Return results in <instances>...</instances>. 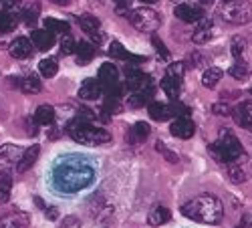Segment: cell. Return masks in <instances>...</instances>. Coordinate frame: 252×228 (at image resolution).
I'll use <instances>...</instances> for the list:
<instances>
[{
	"mask_svg": "<svg viewBox=\"0 0 252 228\" xmlns=\"http://www.w3.org/2000/svg\"><path fill=\"white\" fill-rule=\"evenodd\" d=\"M174 14H176V18L184 20V23H200L204 18V10L194 4H176Z\"/></svg>",
	"mask_w": 252,
	"mask_h": 228,
	"instance_id": "obj_9",
	"label": "cell"
},
{
	"mask_svg": "<svg viewBox=\"0 0 252 228\" xmlns=\"http://www.w3.org/2000/svg\"><path fill=\"white\" fill-rule=\"evenodd\" d=\"M61 228H81V222L77 216H67V218H63Z\"/></svg>",
	"mask_w": 252,
	"mask_h": 228,
	"instance_id": "obj_41",
	"label": "cell"
},
{
	"mask_svg": "<svg viewBox=\"0 0 252 228\" xmlns=\"http://www.w3.org/2000/svg\"><path fill=\"white\" fill-rule=\"evenodd\" d=\"M170 131L174 137H180V139H190L194 133H196V126L190 117H178L176 121H172L170 126Z\"/></svg>",
	"mask_w": 252,
	"mask_h": 228,
	"instance_id": "obj_8",
	"label": "cell"
},
{
	"mask_svg": "<svg viewBox=\"0 0 252 228\" xmlns=\"http://www.w3.org/2000/svg\"><path fill=\"white\" fill-rule=\"evenodd\" d=\"M139 2H145V4H152V2H156V0H139Z\"/></svg>",
	"mask_w": 252,
	"mask_h": 228,
	"instance_id": "obj_50",
	"label": "cell"
},
{
	"mask_svg": "<svg viewBox=\"0 0 252 228\" xmlns=\"http://www.w3.org/2000/svg\"><path fill=\"white\" fill-rule=\"evenodd\" d=\"M45 29L47 31H51L53 34H57V33H69V23H65V20H59V18H51V16H47L45 18Z\"/></svg>",
	"mask_w": 252,
	"mask_h": 228,
	"instance_id": "obj_29",
	"label": "cell"
},
{
	"mask_svg": "<svg viewBox=\"0 0 252 228\" xmlns=\"http://www.w3.org/2000/svg\"><path fill=\"white\" fill-rule=\"evenodd\" d=\"M188 63L192 65V69H196V67H204V59H202L198 53H194V55L188 57Z\"/></svg>",
	"mask_w": 252,
	"mask_h": 228,
	"instance_id": "obj_44",
	"label": "cell"
},
{
	"mask_svg": "<svg viewBox=\"0 0 252 228\" xmlns=\"http://www.w3.org/2000/svg\"><path fill=\"white\" fill-rule=\"evenodd\" d=\"M75 49H77L75 40H73V36L67 33L65 36H63V40H61V55H71Z\"/></svg>",
	"mask_w": 252,
	"mask_h": 228,
	"instance_id": "obj_37",
	"label": "cell"
},
{
	"mask_svg": "<svg viewBox=\"0 0 252 228\" xmlns=\"http://www.w3.org/2000/svg\"><path fill=\"white\" fill-rule=\"evenodd\" d=\"M210 36H212V20L204 18L202 23L196 27V31L192 34V40L196 45H204V43H208V40H210Z\"/></svg>",
	"mask_w": 252,
	"mask_h": 228,
	"instance_id": "obj_20",
	"label": "cell"
},
{
	"mask_svg": "<svg viewBox=\"0 0 252 228\" xmlns=\"http://www.w3.org/2000/svg\"><path fill=\"white\" fill-rule=\"evenodd\" d=\"M184 73H186V65H184V63H174V65L167 67V73H165V75H172V77H176V79L182 81Z\"/></svg>",
	"mask_w": 252,
	"mask_h": 228,
	"instance_id": "obj_38",
	"label": "cell"
},
{
	"mask_svg": "<svg viewBox=\"0 0 252 228\" xmlns=\"http://www.w3.org/2000/svg\"><path fill=\"white\" fill-rule=\"evenodd\" d=\"M172 220V212L165 208V206H154L150 216H148V222L152 226H161V224H167Z\"/></svg>",
	"mask_w": 252,
	"mask_h": 228,
	"instance_id": "obj_22",
	"label": "cell"
},
{
	"mask_svg": "<svg viewBox=\"0 0 252 228\" xmlns=\"http://www.w3.org/2000/svg\"><path fill=\"white\" fill-rule=\"evenodd\" d=\"M16 27V14L12 12H0V33H10Z\"/></svg>",
	"mask_w": 252,
	"mask_h": 228,
	"instance_id": "obj_32",
	"label": "cell"
},
{
	"mask_svg": "<svg viewBox=\"0 0 252 228\" xmlns=\"http://www.w3.org/2000/svg\"><path fill=\"white\" fill-rule=\"evenodd\" d=\"M220 79H222V71L218 67H208L202 75V85L206 89H214L216 83H220Z\"/></svg>",
	"mask_w": 252,
	"mask_h": 228,
	"instance_id": "obj_24",
	"label": "cell"
},
{
	"mask_svg": "<svg viewBox=\"0 0 252 228\" xmlns=\"http://www.w3.org/2000/svg\"><path fill=\"white\" fill-rule=\"evenodd\" d=\"M20 89L29 95H34V93H40L43 91V85H40V81L34 77V75H29L25 79H20Z\"/></svg>",
	"mask_w": 252,
	"mask_h": 228,
	"instance_id": "obj_28",
	"label": "cell"
},
{
	"mask_svg": "<svg viewBox=\"0 0 252 228\" xmlns=\"http://www.w3.org/2000/svg\"><path fill=\"white\" fill-rule=\"evenodd\" d=\"M23 150H20L18 146H4L2 150H0V165H8V163H18L20 162V158H23Z\"/></svg>",
	"mask_w": 252,
	"mask_h": 228,
	"instance_id": "obj_21",
	"label": "cell"
},
{
	"mask_svg": "<svg viewBox=\"0 0 252 228\" xmlns=\"http://www.w3.org/2000/svg\"><path fill=\"white\" fill-rule=\"evenodd\" d=\"M226 170H228L230 180H232L234 184H244L246 182V174L240 168V163H226Z\"/></svg>",
	"mask_w": 252,
	"mask_h": 228,
	"instance_id": "obj_31",
	"label": "cell"
},
{
	"mask_svg": "<svg viewBox=\"0 0 252 228\" xmlns=\"http://www.w3.org/2000/svg\"><path fill=\"white\" fill-rule=\"evenodd\" d=\"M38 154H40V148L38 146H31L29 150H25V154H23V158H20V162H18V165H16V172H27V170H31L32 165L36 163V160H38Z\"/></svg>",
	"mask_w": 252,
	"mask_h": 228,
	"instance_id": "obj_19",
	"label": "cell"
},
{
	"mask_svg": "<svg viewBox=\"0 0 252 228\" xmlns=\"http://www.w3.org/2000/svg\"><path fill=\"white\" fill-rule=\"evenodd\" d=\"M250 107H252L250 103H240V105H236L232 109L234 121L238 123L242 130H248V131H252V109Z\"/></svg>",
	"mask_w": 252,
	"mask_h": 228,
	"instance_id": "obj_10",
	"label": "cell"
},
{
	"mask_svg": "<svg viewBox=\"0 0 252 228\" xmlns=\"http://www.w3.org/2000/svg\"><path fill=\"white\" fill-rule=\"evenodd\" d=\"M32 49H34V45H32V40H29V38H25V36H20V38H16L14 43L10 45V57L12 59H27V57H31L32 55Z\"/></svg>",
	"mask_w": 252,
	"mask_h": 228,
	"instance_id": "obj_12",
	"label": "cell"
},
{
	"mask_svg": "<svg viewBox=\"0 0 252 228\" xmlns=\"http://www.w3.org/2000/svg\"><path fill=\"white\" fill-rule=\"evenodd\" d=\"M236 228H248V218L244 216V218H242V220L236 224Z\"/></svg>",
	"mask_w": 252,
	"mask_h": 228,
	"instance_id": "obj_48",
	"label": "cell"
},
{
	"mask_svg": "<svg viewBox=\"0 0 252 228\" xmlns=\"http://www.w3.org/2000/svg\"><path fill=\"white\" fill-rule=\"evenodd\" d=\"M129 23L135 31L139 33H156L159 27H161V14L156 12L154 8H148V6H141V8H135L129 12Z\"/></svg>",
	"mask_w": 252,
	"mask_h": 228,
	"instance_id": "obj_6",
	"label": "cell"
},
{
	"mask_svg": "<svg viewBox=\"0 0 252 228\" xmlns=\"http://www.w3.org/2000/svg\"><path fill=\"white\" fill-rule=\"evenodd\" d=\"M156 150H158L159 154H163L167 162H172V163H178V156H176L174 152H170V150H167V148L163 146V143H161V141H158V143H156Z\"/></svg>",
	"mask_w": 252,
	"mask_h": 228,
	"instance_id": "obj_39",
	"label": "cell"
},
{
	"mask_svg": "<svg viewBox=\"0 0 252 228\" xmlns=\"http://www.w3.org/2000/svg\"><path fill=\"white\" fill-rule=\"evenodd\" d=\"M218 16L228 25H248L252 20V4L248 0H224Z\"/></svg>",
	"mask_w": 252,
	"mask_h": 228,
	"instance_id": "obj_5",
	"label": "cell"
},
{
	"mask_svg": "<svg viewBox=\"0 0 252 228\" xmlns=\"http://www.w3.org/2000/svg\"><path fill=\"white\" fill-rule=\"evenodd\" d=\"M250 93H252V89H250Z\"/></svg>",
	"mask_w": 252,
	"mask_h": 228,
	"instance_id": "obj_52",
	"label": "cell"
},
{
	"mask_svg": "<svg viewBox=\"0 0 252 228\" xmlns=\"http://www.w3.org/2000/svg\"><path fill=\"white\" fill-rule=\"evenodd\" d=\"M117 77H119V71H117V67H115L113 63H103V65L99 67V77H97V81L101 83V89L113 85V83H117Z\"/></svg>",
	"mask_w": 252,
	"mask_h": 228,
	"instance_id": "obj_14",
	"label": "cell"
},
{
	"mask_svg": "<svg viewBox=\"0 0 252 228\" xmlns=\"http://www.w3.org/2000/svg\"><path fill=\"white\" fill-rule=\"evenodd\" d=\"M36 123H38L36 119H34V121H27V133H29V135H36V133H38V131H36Z\"/></svg>",
	"mask_w": 252,
	"mask_h": 228,
	"instance_id": "obj_46",
	"label": "cell"
},
{
	"mask_svg": "<svg viewBox=\"0 0 252 228\" xmlns=\"http://www.w3.org/2000/svg\"><path fill=\"white\" fill-rule=\"evenodd\" d=\"M182 214L194 222L202 224H218L224 218V206L212 194H200L192 200H188L182 206Z\"/></svg>",
	"mask_w": 252,
	"mask_h": 228,
	"instance_id": "obj_2",
	"label": "cell"
},
{
	"mask_svg": "<svg viewBox=\"0 0 252 228\" xmlns=\"http://www.w3.org/2000/svg\"><path fill=\"white\" fill-rule=\"evenodd\" d=\"M172 2H178V4H188V0H172Z\"/></svg>",
	"mask_w": 252,
	"mask_h": 228,
	"instance_id": "obj_49",
	"label": "cell"
},
{
	"mask_svg": "<svg viewBox=\"0 0 252 228\" xmlns=\"http://www.w3.org/2000/svg\"><path fill=\"white\" fill-rule=\"evenodd\" d=\"M31 40L32 45L38 49V51H47L55 45V34L47 29H40V31H32L31 33Z\"/></svg>",
	"mask_w": 252,
	"mask_h": 228,
	"instance_id": "obj_13",
	"label": "cell"
},
{
	"mask_svg": "<svg viewBox=\"0 0 252 228\" xmlns=\"http://www.w3.org/2000/svg\"><path fill=\"white\" fill-rule=\"evenodd\" d=\"M180 85H182V81L172 77V75H165L161 79V89L165 91V95L170 97V99H176L180 95Z\"/></svg>",
	"mask_w": 252,
	"mask_h": 228,
	"instance_id": "obj_23",
	"label": "cell"
},
{
	"mask_svg": "<svg viewBox=\"0 0 252 228\" xmlns=\"http://www.w3.org/2000/svg\"><path fill=\"white\" fill-rule=\"evenodd\" d=\"M38 71H40V75H43V77L51 79V77L57 75L59 65H57L55 59H45V61H40V63H38Z\"/></svg>",
	"mask_w": 252,
	"mask_h": 228,
	"instance_id": "obj_30",
	"label": "cell"
},
{
	"mask_svg": "<svg viewBox=\"0 0 252 228\" xmlns=\"http://www.w3.org/2000/svg\"><path fill=\"white\" fill-rule=\"evenodd\" d=\"M31 218L27 212H10L0 218V228H29Z\"/></svg>",
	"mask_w": 252,
	"mask_h": 228,
	"instance_id": "obj_11",
	"label": "cell"
},
{
	"mask_svg": "<svg viewBox=\"0 0 252 228\" xmlns=\"http://www.w3.org/2000/svg\"><path fill=\"white\" fill-rule=\"evenodd\" d=\"M152 45H154V47L158 49V53H159V55H161L163 59H167V57H170V51L165 49V45L161 43V40H159L158 36H152Z\"/></svg>",
	"mask_w": 252,
	"mask_h": 228,
	"instance_id": "obj_40",
	"label": "cell"
},
{
	"mask_svg": "<svg viewBox=\"0 0 252 228\" xmlns=\"http://www.w3.org/2000/svg\"><path fill=\"white\" fill-rule=\"evenodd\" d=\"M148 113L154 121H167L172 115H174V107L172 105H163V103H150V107H148Z\"/></svg>",
	"mask_w": 252,
	"mask_h": 228,
	"instance_id": "obj_17",
	"label": "cell"
},
{
	"mask_svg": "<svg viewBox=\"0 0 252 228\" xmlns=\"http://www.w3.org/2000/svg\"><path fill=\"white\" fill-rule=\"evenodd\" d=\"M75 53H77V63L79 65H87L89 61L95 57V49L89 43H79L77 49H75Z\"/></svg>",
	"mask_w": 252,
	"mask_h": 228,
	"instance_id": "obj_26",
	"label": "cell"
},
{
	"mask_svg": "<svg viewBox=\"0 0 252 228\" xmlns=\"http://www.w3.org/2000/svg\"><path fill=\"white\" fill-rule=\"evenodd\" d=\"M125 83H127V87L131 91H135V93L152 91V79H150V75H145L137 67H129L127 71H125Z\"/></svg>",
	"mask_w": 252,
	"mask_h": 228,
	"instance_id": "obj_7",
	"label": "cell"
},
{
	"mask_svg": "<svg viewBox=\"0 0 252 228\" xmlns=\"http://www.w3.org/2000/svg\"><path fill=\"white\" fill-rule=\"evenodd\" d=\"M109 55L115 57V59H121V61H131L133 65L143 63V61H145V57H135V55L127 53V51H125V47H123L121 43H117V40H113V43L109 45ZM133 65H131V67H133Z\"/></svg>",
	"mask_w": 252,
	"mask_h": 228,
	"instance_id": "obj_18",
	"label": "cell"
},
{
	"mask_svg": "<svg viewBox=\"0 0 252 228\" xmlns=\"http://www.w3.org/2000/svg\"><path fill=\"white\" fill-rule=\"evenodd\" d=\"M133 0H115V4H117V12L119 14H127L129 6H131Z\"/></svg>",
	"mask_w": 252,
	"mask_h": 228,
	"instance_id": "obj_43",
	"label": "cell"
},
{
	"mask_svg": "<svg viewBox=\"0 0 252 228\" xmlns=\"http://www.w3.org/2000/svg\"><path fill=\"white\" fill-rule=\"evenodd\" d=\"M212 111H214L216 115H224V117H226V115H230V113H232V109H230V107L226 105L224 101H222V103H216V105L212 107Z\"/></svg>",
	"mask_w": 252,
	"mask_h": 228,
	"instance_id": "obj_42",
	"label": "cell"
},
{
	"mask_svg": "<svg viewBox=\"0 0 252 228\" xmlns=\"http://www.w3.org/2000/svg\"><path fill=\"white\" fill-rule=\"evenodd\" d=\"M150 95H152V91H145V93H133V95H131V97L127 99V105H129L131 109L143 107V105H145V103H148Z\"/></svg>",
	"mask_w": 252,
	"mask_h": 228,
	"instance_id": "obj_33",
	"label": "cell"
},
{
	"mask_svg": "<svg viewBox=\"0 0 252 228\" xmlns=\"http://www.w3.org/2000/svg\"><path fill=\"white\" fill-rule=\"evenodd\" d=\"M101 83L99 81H95V79H85L81 83V87H79V97L81 99H87V101H91V99H97L99 95H101Z\"/></svg>",
	"mask_w": 252,
	"mask_h": 228,
	"instance_id": "obj_15",
	"label": "cell"
},
{
	"mask_svg": "<svg viewBox=\"0 0 252 228\" xmlns=\"http://www.w3.org/2000/svg\"><path fill=\"white\" fill-rule=\"evenodd\" d=\"M55 109L51 105H40L34 113V119L38 121V126H53L55 123Z\"/></svg>",
	"mask_w": 252,
	"mask_h": 228,
	"instance_id": "obj_25",
	"label": "cell"
},
{
	"mask_svg": "<svg viewBox=\"0 0 252 228\" xmlns=\"http://www.w3.org/2000/svg\"><path fill=\"white\" fill-rule=\"evenodd\" d=\"M212 154L222 162V163H238L240 158H244V150H242V143L240 139L230 133V130H224L218 137V141H214L210 146Z\"/></svg>",
	"mask_w": 252,
	"mask_h": 228,
	"instance_id": "obj_4",
	"label": "cell"
},
{
	"mask_svg": "<svg viewBox=\"0 0 252 228\" xmlns=\"http://www.w3.org/2000/svg\"><path fill=\"white\" fill-rule=\"evenodd\" d=\"M230 75H232L234 79H246L248 77V65L244 63V61H236V63L230 67Z\"/></svg>",
	"mask_w": 252,
	"mask_h": 228,
	"instance_id": "obj_35",
	"label": "cell"
},
{
	"mask_svg": "<svg viewBox=\"0 0 252 228\" xmlns=\"http://www.w3.org/2000/svg\"><path fill=\"white\" fill-rule=\"evenodd\" d=\"M150 126L148 123H143V121H137L135 126L129 130V133L125 135V139H127L129 143H133V146H137V143H141V141H145L150 137Z\"/></svg>",
	"mask_w": 252,
	"mask_h": 228,
	"instance_id": "obj_16",
	"label": "cell"
},
{
	"mask_svg": "<svg viewBox=\"0 0 252 228\" xmlns=\"http://www.w3.org/2000/svg\"><path fill=\"white\" fill-rule=\"evenodd\" d=\"M59 210L55 208V206H49V208H47V206H45V216L49 218V220H57L59 218V214H57Z\"/></svg>",
	"mask_w": 252,
	"mask_h": 228,
	"instance_id": "obj_45",
	"label": "cell"
},
{
	"mask_svg": "<svg viewBox=\"0 0 252 228\" xmlns=\"http://www.w3.org/2000/svg\"><path fill=\"white\" fill-rule=\"evenodd\" d=\"M79 27L85 31L89 36L97 34V31H99V18H95L93 14H83V16H79Z\"/></svg>",
	"mask_w": 252,
	"mask_h": 228,
	"instance_id": "obj_27",
	"label": "cell"
},
{
	"mask_svg": "<svg viewBox=\"0 0 252 228\" xmlns=\"http://www.w3.org/2000/svg\"><path fill=\"white\" fill-rule=\"evenodd\" d=\"M0 2H2V4H4V2H6V0H0Z\"/></svg>",
	"mask_w": 252,
	"mask_h": 228,
	"instance_id": "obj_51",
	"label": "cell"
},
{
	"mask_svg": "<svg viewBox=\"0 0 252 228\" xmlns=\"http://www.w3.org/2000/svg\"><path fill=\"white\" fill-rule=\"evenodd\" d=\"M10 188H12V180L10 174H4L0 178V202H6L10 196Z\"/></svg>",
	"mask_w": 252,
	"mask_h": 228,
	"instance_id": "obj_34",
	"label": "cell"
},
{
	"mask_svg": "<svg viewBox=\"0 0 252 228\" xmlns=\"http://www.w3.org/2000/svg\"><path fill=\"white\" fill-rule=\"evenodd\" d=\"M69 135L83 143V146H99V143H107L111 141V133L105 131L101 128H95L87 119H73L69 126Z\"/></svg>",
	"mask_w": 252,
	"mask_h": 228,
	"instance_id": "obj_3",
	"label": "cell"
},
{
	"mask_svg": "<svg viewBox=\"0 0 252 228\" xmlns=\"http://www.w3.org/2000/svg\"><path fill=\"white\" fill-rule=\"evenodd\" d=\"M250 228H252V226H250Z\"/></svg>",
	"mask_w": 252,
	"mask_h": 228,
	"instance_id": "obj_53",
	"label": "cell"
},
{
	"mask_svg": "<svg viewBox=\"0 0 252 228\" xmlns=\"http://www.w3.org/2000/svg\"><path fill=\"white\" fill-rule=\"evenodd\" d=\"M95 180V168L89 160L79 156H67L55 163L53 168V184L59 192L75 194L79 190H85Z\"/></svg>",
	"mask_w": 252,
	"mask_h": 228,
	"instance_id": "obj_1",
	"label": "cell"
},
{
	"mask_svg": "<svg viewBox=\"0 0 252 228\" xmlns=\"http://www.w3.org/2000/svg\"><path fill=\"white\" fill-rule=\"evenodd\" d=\"M51 2H55L59 6H67V4H71V0H51Z\"/></svg>",
	"mask_w": 252,
	"mask_h": 228,
	"instance_id": "obj_47",
	"label": "cell"
},
{
	"mask_svg": "<svg viewBox=\"0 0 252 228\" xmlns=\"http://www.w3.org/2000/svg\"><path fill=\"white\" fill-rule=\"evenodd\" d=\"M244 51H246V40L242 36H236L232 40V55L236 57V61H244Z\"/></svg>",
	"mask_w": 252,
	"mask_h": 228,
	"instance_id": "obj_36",
	"label": "cell"
}]
</instances>
